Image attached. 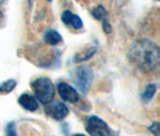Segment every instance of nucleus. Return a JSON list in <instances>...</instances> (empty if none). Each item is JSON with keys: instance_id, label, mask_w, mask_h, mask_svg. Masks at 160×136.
I'll return each instance as SVG.
<instances>
[{"instance_id": "14", "label": "nucleus", "mask_w": 160, "mask_h": 136, "mask_svg": "<svg viewBox=\"0 0 160 136\" xmlns=\"http://www.w3.org/2000/svg\"><path fill=\"white\" fill-rule=\"evenodd\" d=\"M6 136H17L16 133V125L13 122L8 123V127H6Z\"/></svg>"}, {"instance_id": "8", "label": "nucleus", "mask_w": 160, "mask_h": 136, "mask_svg": "<svg viewBox=\"0 0 160 136\" xmlns=\"http://www.w3.org/2000/svg\"><path fill=\"white\" fill-rule=\"evenodd\" d=\"M43 40L46 41L48 45H51V46H57L58 43H60L63 41V38H62V35L58 32L51 29V30L46 32L45 36H43Z\"/></svg>"}, {"instance_id": "10", "label": "nucleus", "mask_w": 160, "mask_h": 136, "mask_svg": "<svg viewBox=\"0 0 160 136\" xmlns=\"http://www.w3.org/2000/svg\"><path fill=\"white\" fill-rule=\"evenodd\" d=\"M16 84H17L16 80H8L1 82L0 83V93L1 94H8V93H11L15 89Z\"/></svg>"}, {"instance_id": "5", "label": "nucleus", "mask_w": 160, "mask_h": 136, "mask_svg": "<svg viewBox=\"0 0 160 136\" xmlns=\"http://www.w3.org/2000/svg\"><path fill=\"white\" fill-rule=\"evenodd\" d=\"M46 107V112L47 114L56 120H62L69 114V107L60 101H54V103H49Z\"/></svg>"}, {"instance_id": "15", "label": "nucleus", "mask_w": 160, "mask_h": 136, "mask_svg": "<svg viewBox=\"0 0 160 136\" xmlns=\"http://www.w3.org/2000/svg\"><path fill=\"white\" fill-rule=\"evenodd\" d=\"M149 130H151V133H153L154 136H160L159 135V123H153L152 125L149 127Z\"/></svg>"}, {"instance_id": "6", "label": "nucleus", "mask_w": 160, "mask_h": 136, "mask_svg": "<svg viewBox=\"0 0 160 136\" xmlns=\"http://www.w3.org/2000/svg\"><path fill=\"white\" fill-rule=\"evenodd\" d=\"M57 88H58L59 95H60V98H62L64 101L71 103V104H75V103L78 101V99H80L78 92L73 88L72 86L65 83V82H60V83H58Z\"/></svg>"}, {"instance_id": "9", "label": "nucleus", "mask_w": 160, "mask_h": 136, "mask_svg": "<svg viewBox=\"0 0 160 136\" xmlns=\"http://www.w3.org/2000/svg\"><path fill=\"white\" fill-rule=\"evenodd\" d=\"M92 15L95 17V19L100 21V22H106L107 21V11L101 5L96 6L94 10H92Z\"/></svg>"}, {"instance_id": "2", "label": "nucleus", "mask_w": 160, "mask_h": 136, "mask_svg": "<svg viewBox=\"0 0 160 136\" xmlns=\"http://www.w3.org/2000/svg\"><path fill=\"white\" fill-rule=\"evenodd\" d=\"M32 89L34 92V96L40 101L41 104L47 105L53 101L56 89L53 82L48 77H39L32 82Z\"/></svg>"}, {"instance_id": "3", "label": "nucleus", "mask_w": 160, "mask_h": 136, "mask_svg": "<svg viewBox=\"0 0 160 136\" xmlns=\"http://www.w3.org/2000/svg\"><path fill=\"white\" fill-rule=\"evenodd\" d=\"M86 130L90 136H112V130L107 123L98 116H90L86 122Z\"/></svg>"}, {"instance_id": "7", "label": "nucleus", "mask_w": 160, "mask_h": 136, "mask_svg": "<svg viewBox=\"0 0 160 136\" xmlns=\"http://www.w3.org/2000/svg\"><path fill=\"white\" fill-rule=\"evenodd\" d=\"M18 104L21 105L23 108H25L27 111H30V112H34V111H36L39 108L38 99L34 95H32V94H28V93H24V94L19 96Z\"/></svg>"}, {"instance_id": "18", "label": "nucleus", "mask_w": 160, "mask_h": 136, "mask_svg": "<svg viewBox=\"0 0 160 136\" xmlns=\"http://www.w3.org/2000/svg\"><path fill=\"white\" fill-rule=\"evenodd\" d=\"M47 1H48V3H51V1H52V0H47Z\"/></svg>"}, {"instance_id": "16", "label": "nucleus", "mask_w": 160, "mask_h": 136, "mask_svg": "<svg viewBox=\"0 0 160 136\" xmlns=\"http://www.w3.org/2000/svg\"><path fill=\"white\" fill-rule=\"evenodd\" d=\"M102 28H104V30L106 34H110V33H111V29H112L110 23H108L107 21H106V22H102Z\"/></svg>"}, {"instance_id": "13", "label": "nucleus", "mask_w": 160, "mask_h": 136, "mask_svg": "<svg viewBox=\"0 0 160 136\" xmlns=\"http://www.w3.org/2000/svg\"><path fill=\"white\" fill-rule=\"evenodd\" d=\"M72 16H73V13H72L71 11H69V10L64 11V12L62 13V21H63V23H64L65 25H70Z\"/></svg>"}, {"instance_id": "12", "label": "nucleus", "mask_w": 160, "mask_h": 136, "mask_svg": "<svg viewBox=\"0 0 160 136\" xmlns=\"http://www.w3.org/2000/svg\"><path fill=\"white\" fill-rule=\"evenodd\" d=\"M70 25L73 27V29H81V28L83 27V22H82V19L80 18V16L73 15L71 18V23H70Z\"/></svg>"}, {"instance_id": "11", "label": "nucleus", "mask_w": 160, "mask_h": 136, "mask_svg": "<svg viewBox=\"0 0 160 136\" xmlns=\"http://www.w3.org/2000/svg\"><path fill=\"white\" fill-rule=\"evenodd\" d=\"M155 92H157V86H155V84H149V86H147L146 90H144L143 93H142V95H141V99L143 100V103H146V104L149 103L153 99Z\"/></svg>"}, {"instance_id": "1", "label": "nucleus", "mask_w": 160, "mask_h": 136, "mask_svg": "<svg viewBox=\"0 0 160 136\" xmlns=\"http://www.w3.org/2000/svg\"><path fill=\"white\" fill-rule=\"evenodd\" d=\"M128 57L132 64L144 72H154L159 69V48L152 40L135 41L129 48Z\"/></svg>"}, {"instance_id": "4", "label": "nucleus", "mask_w": 160, "mask_h": 136, "mask_svg": "<svg viewBox=\"0 0 160 136\" xmlns=\"http://www.w3.org/2000/svg\"><path fill=\"white\" fill-rule=\"evenodd\" d=\"M93 81V71L89 66H80L76 71V86L82 93H87Z\"/></svg>"}, {"instance_id": "17", "label": "nucleus", "mask_w": 160, "mask_h": 136, "mask_svg": "<svg viewBox=\"0 0 160 136\" xmlns=\"http://www.w3.org/2000/svg\"><path fill=\"white\" fill-rule=\"evenodd\" d=\"M73 136H86V135H83V134H76V135H73Z\"/></svg>"}]
</instances>
